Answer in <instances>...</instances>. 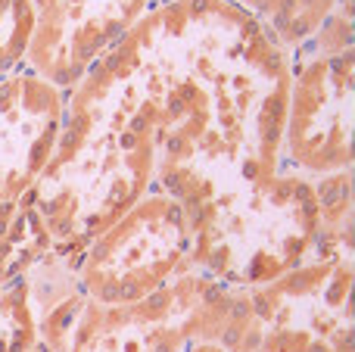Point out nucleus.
<instances>
[{"label": "nucleus", "instance_id": "f257e3e1", "mask_svg": "<svg viewBox=\"0 0 355 352\" xmlns=\"http://www.w3.org/2000/svg\"><path fill=\"white\" fill-rule=\"evenodd\" d=\"M122 50L156 131V191L190 209L281 172L290 53L234 0H166Z\"/></svg>", "mask_w": 355, "mask_h": 352}, {"label": "nucleus", "instance_id": "f03ea898", "mask_svg": "<svg viewBox=\"0 0 355 352\" xmlns=\"http://www.w3.org/2000/svg\"><path fill=\"white\" fill-rule=\"evenodd\" d=\"M153 187L156 131L128 56L116 44L66 91V118L28 203L56 253L78 265L87 243Z\"/></svg>", "mask_w": 355, "mask_h": 352}, {"label": "nucleus", "instance_id": "7ed1b4c3", "mask_svg": "<svg viewBox=\"0 0 355 352\" xmlns=\"http://www.w3.org/2000/svg\"><path fill=\"white\" fill-rule=\"evenodd\" d=\"M190 265L227 287H259L302 265L318 243L315 181L281 168L184 209Z\"/></svg>", "mask_w": 355, "mask_h": 352}, {"label": "nucleus", "instance_id": "20e7f679", "mask_svg": "<svg viewBox=\"0 0 355 352\" xmlns=\"http://www.w3.org/2000/svg\"><path fill=\"white\" fill-rule=\"evenodd\" d=\"M349 247L315 243L302 265L259 287H231L218 346L227 352H355Z\"/></svg>", "mask_w": 355, "mask_h": 352}, {"label": "nucleus", "instance_id": "39448f33", "mask_svg": "<svg viewBox=\"0 0 355 352\" xmlns=\"http://www.w3.org/2000/svg\"><path fill=\"white\" fill-rule=\"evenodd\" d=\"M352 10L337 6L306 44L290 53V94L281 168L315 181L349 172L355 109Z\"/></svg>", "mask_w": 355, "mask_h": 352}, {"label": "nucleus", "instance_id": "423d86ee", "mask_svg": "<svg viewBox=\"0 0 355 352\" xmlns=\"http://www.w3.org/2000/svg\"><path fill=\"white\" fill-rule=\"evenodd\" d=\"M227 293V284L187 265L135 303L103 306L87 297L69 352H184L190 343H218Z\"/></svg>", "mask_w": 355, "mask_h": 352}, {"label": "nucleus", "instance_id": "0eeeda50", "mask_svg": "<svg viewBox=\"0 0 355 352\" xmlns=\"http://www.w3.org/2000/svg\"><path fill=\"white\" fill-rule=\"evenodd\" d=\"M190 228L181 203L150 191L81 253L78 281L94 303H135L190 265Z\"/></svg>", "mask_w": 355, "mask_h": 352}, {"label": "nucleus", "instance_id": "6e6552de", "mask_svg": "<svg viewBox=\"0 0 355 352\" xmlns=\"http://www.w3.org/2000/svg\"><path fill=\"white\" fill-rule=\"evenodd\" d=\"M35 35H31L25 69L50 85L69 87L106 53L128 28L153 10L156 0H31Z\"/></svg>", "mask_w": 355, "mask_h": 352}, {"label": "nucleus", "instance_id": "1a4fd4ad", "mask_svg": "<svg viewBox=\"0 0 355 352\" xmlns=\"http://www.w3.org/2000/svg\"><path fill=\"white\" fill-rule=\"evenodd\" d=\"M66 91L31 69L0 78V203H19L37 184L56 147Z\"/></svg>", "mask_w": 355, "mask_h": 352}, {"label": "nucleus", "instance_id": "9d476101", "mask_svg": "<svg viewBox=\"0 0 355 352\" xmlns=\"http://www.w3.org/2000/svg\"><path fill=\"white\" fill-rule=\"evenodd\" d=\"M28 306L37 328V346L47 352H69V340L78 324V315L87 303V293L78 281V272L69 259L50 249L28 274Z\"/></svg>", "mask_w": 355, "mask_h": 352}, {"label": "nucleus", "instance_id": "9b49d317", "mask_svg": "<svg viewBox=\"0 0 355 352\" xmlns=\"http://www.w3.org/2000/svg\"><path fill=\"white\" fill-rule=\"evenodd\" d=\"M50 249L53 240L28 197L0 203V287L22 281Z\"/></svg>", "mask_w": 355, "mask_h": 352}, {"label": "nucleus", "instance_id": "f8f14e48", "mask_svg": "<svg viewBox=\"0 0 355 352\" xmlns=\"http://www.w3.org/2000/svg\"><path fill=\"white\" fill-rule=\"evenodd\" d=\"M234 3L256 16L287 53L306 44L337 6L352 10V0H234Z\"/></svg>", "mask_w": 355, "mask_h": 352}, {"label": "nucleus", "instance_id": "ddd939ff", "mask_svg": "<svg viewBox=\"0 0 355 352\" xmlns=\"http://www.w3.org/2000/svg\"><path fill=\"white\" fill-rule=\"evenodd\" d=\"M315 197H318V243L352 247V168L315 178Z\"/></svg>", "mask_w": 355, "mask_h": 352}, {"label": "nucleus", "instance_id": "4468645a", "mask_svg": "<svg viewBox=\"0 0 355 352\" xmlns=\"http://www.w3.org/2000/svg\"><path fill=\"white\" fill-rule=\"evenodd\" d=\"M31 346H37V328L22 278L0 287V352H25Z\"/></svg>", "mask_w": 355, "mask_h": 352}, {"label": "nucleus", "instance_id": "2eb2a0df", "mask_svg": "<svg viewBox=\"0 0 355 352\" xmlns=\"http://www.w3.org/2000/svg\"><path fill=\"white\" fill-rule=\"evenodd\" d=\"M31 35H35V3L0 0V78L25 66Z\"/></svg>", "mask_w": 355, "mask_h": 352}, {"label": "nucleus", "instance_id": "dca6fc26", "mask_svg": "<svg viewBox=\"0 0 355 352\" xmlns=\"http://www.w3.org/2000/svg\"><path fill=\"white\" fill-rule=\"evenodd\" d=\"M184 352H227V349L218 346V343H190Z\"/></svg>", "mask_w": 355, "mask_h": 352}, {"label": "nucleus", "instance_id": "f3484780", "mask_svg": "<svg viewBox=\"0 0 355 352\" xmlns=\"http://www.w3.org/2000/svg\"><path fill=\"white\" fill-rule=\"evenodd\" d=\"M25 352H47L44 346H31V349H25Z\"/></svg>", "mask_w": 355, "mask_h": 352}, {"label": "nucleus", "instance_id": "a211bd4d", "mask_svg": "<svg viewBox=\"0 0 355 352\" xmlns=\"http://www.w3.org/2000/svg\"><path fill=\"white\" fill-rule=\"evenodd\" d=\"M156 3H166V0H156Z\"/></svg>", "mask_w": 355, "mask_h": 352}]
</instances>
